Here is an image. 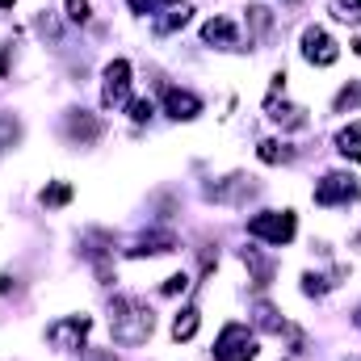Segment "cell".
Returning a JSON list of instances; mask_svg holds the SVG:
<instances>
[{
	"label": "cell",
	"mask_w": 361,
	"mask_h": 361,
	"mask_svg": "<svg viewBox=\"0 0 361 361\" xmlns=\"http://www.w3.org/2000/svg\"><path fill=\"white\" fill-rule=\"evenodd\" d=\"M164 114L169 118H177V122H193L197 114H202V97L189 89H177V85H169L164 89Z\"/></svg>",
	"instance_id": "8"
},
{
	"label": "cell",
	"mask_w": 361,
	"mask_h": 361,
	"mask_svg": "<svg viewBox=\"0 0 361 361\" xmlns=\"http://www.w3.org/2000/svg\"><path fill=\"white\" fill-rule=\"evenodd\" d=\"M353 319H357V328H361V307H357V315H353Z\"/></svg>",
	"instance_id": "31"
},
{
	"label": "cell",
	"mask_w": 361,
	"mask_h": 361,
	"mask_svg": "<svg viewBox=\"0 0 361 361\" xmlns=\"http://www.w3.org/2000/svg\"><path fill=\"white\" fill-rule=\"evenodd\" d=\"M126 4H130L135 13H156V8H160V4H169V0H126Z\"/></svg>",
	"instance_id": "27"
},
{
	"label": "cell",
	"mask_w": 361,
	"mask_h": 361,
	"mask_svg": "<svg viewBox=\"0 0 361 361\" xmlns=\"http://www.w3.org/2000/svg\"><path fill=\"white\" fill-rule=\"evenodd\" d=\"M257 357V332L248 324H223L214 341V361H252Z\"/></svg>",
	"instance_id": "3"
},
{
	"label": "cell",
	"mask_w": 361,
	"mask_h": 361,
	"mask_svg": "<svg viewBox=\"0 0 361 361\" xmlns=\"http://www.w3.org/2000/svg\"><path fill=\"white\" fill-rule=\"evenodd\" d=\"M173 248H177V235L173 231H152L135 248H126V257H160V252H173Z\"/></svg>",
	"instance_id": "10"
},
{
	"label": "cell",
	"mask_w": 361,
	"mask_h": 361,
	"mask_svg": "<svg viewBox=\"0 0 361 361\" xmlns=\"http://www.w3.org/2000/svg\"><path fill=\"white\" fill-rule=\"evenodd\" d=\"M353 244H357V248H361V231H357V240H353Z\"/></svg>",
	"instance_id": "32"
},
{
	"label": "cell",
	"mask_w": 361,
	"mask_h": 361,
	"mask_svg": "<svg viewBox=\"0 0 361 361\" xmlns=\"http://www.w3.org/2000/svg\"><path fill=\"white\" fill-rule=\"evenodd\" d=\"M294 231H298L294 210H265V214H252V219H248V235H257V240H265V244H277V248L290 244Z\"/></svg>",
	"instance_id": "2"
},
{
	"label": "cell",
	"mask_w": 361,
	"mask_h": 361,
	"mask_svg": "<svg viewBox=\"0 0 361 361\" xmlns=\"http://www.w3.org/2000/svg\"><path fill=\"white\" fill-rule=\"evenodd\" d=\"M189 17H193V8H189V4H173V8H169V17H160V21H156V34H173V30H180V25H189Z\"/></svg>",
	"instance_id": "16"
},
{
	"label": "cell",
	"mask_w": 361,
	"mask_h": 361,
	"mask_svg": "<svg viewBox=\"0 0 361 361\" xmlns=\"http://www.w3.org/2000/svg\"><path fill=\"white\" fill-rule=\"evenodd\" d=\"M257 156H261L265 164H290V160H294V152H290L286 143H277V139H265V143L257 147Z\"/></svg>",
	"instance_id": "17"
},
{
	"label": "cell",
	"mask_w": 361,
	"mask_h": 361,
	"mask_svg": "<svg viewBox=\"0 0 361 361\" xmlns=\"http://www.w3.org/2000/svg\"><path fill=\"white\" fill-rule=\"evenodd\" d=\"M332 17L345 21V25H357L361 21V0H332Z\"/></svg>",
	"instance_id": "19"
},
{
	"label": "cell",
	"mask_w": 361,
	"mask_h": 361,
	"mask_svg": "<svg viewBox=\"0 0 361 361\" xmlns=\"http://www.w3.org/2000/svg\"><path fill=\"white\" fill-rule=\"evenodd\" d=\"M68 135L80 139V143H92V139L101 135V122H97L92 114H85V109H76V114H68Z\"/></svg>",
	"instance_id": "11"
},
{
	"label": "cell",
	"mask_w": 361,
	"mask_h": 361,
	"mask_svg": "<svg viewBox=\"0 0 361 361\" xmlns=\"http://www.w3.org/2000/svg\"><path fill=\"white\" fill-rule=\"evenodd\" d=\"M302 59L315 63V68H332V63L341 59V47L328 38V30L307 25V30H302Z\"/></svg>",
	"instance_id": "6"
},
{
	"label": "cell",
	"mask_w": 361,
	"mask_h": 361,
	"mask_svg": "<svg viewBox=\"0 0 361 361\" xmlns=\"http://www.w3.org/2000/svg\"><path fill=\"white\" fill-rule=\"evenodd\" d=\"M361 185L353 173H328V177L315 185V202L319 206H345V202H357Z\"/></svg>",
	"instance_id": "5"
},
{
	"label": "cell",
	"mask_w": 361,
	"mask_h": 361,
	"mask_svg": "<svg viewBox=\"0 0 361 361\" xmlns=\"http://www.w3.org/2000/svg\"><path fill=\"white\" fill-rule=\"evenodd\" d=\"M197 324H202V311H197V307H185L177 319H173V341H177V345L180 341H193Z\"/></svg>",
	"instance_id": "15"
},
{
	"label": "cell",
	"mask_w": 361,
	"mask_h": 361,
	"mask_svg": "<svg viewBox=\"0 0 361 361\" xmlns=\"http://www.w3.org/2000/svg\"><path fill=\"white\" fill-rule=\"evenodd\" d=\"M248 25H252V42H261V38L269 34V25H273V13L261 8V4H252V8H248Z\"/></svg>",
	"instance_id": "18"
},
{
	"label": "cell",
	"mask_w": 361,
	"mask_h": 361,
	"mask_svg": "<svg viewBox=\"0 0 361 361\" xmlns=\"http://www.w3.org/2000/svg\"><path fill=\"white\" fill-rule=\"evenodd\" d=\"M160 290H164V294H185V290H189V277H185V273H173Z\"/></svg>",
	"instance_id": "26"
},
{
	"label": "cell",
	"mask_w": 361,
	"mask_h": 361,
	"mask_svg": "<svg viewBox=\"0 0 361 361\" xmlns=\"http://www.w3.org/2000/svg\"><path fill=\"white\" fill-rule=\"evenodd\" d=\"M353 105H361V80L345 85V89L336 92V101H332V109H336V114H345V109H353Z\"/></svg>",
	"instance_id": "20"
},
{
	"label": "cell",
	"mask_w": 361,
	"mask_h": 361,
	"mask_svg": "<svg viewBox=\"0 0 361 361\" xmlns=\"http://www.w3.org/2000/svg\"><path fill=\"white\" fill-rule=\"evenodd\" d=\"M89 328H92L89 315H68V319H59V324L47 328V341H51L55 349H85Z\"/></svg>",
	"instance_id": "7"
},
{
	"label": "cell",
	"mask_w": 361,
	"mask_h": 361,
	"mask_svg": "<svg viewBox=\"0 0 361 361\" xmlns=\"http://www.w3.org/2000/svg\"><path fill=\"white\" fill-rule=\"evenodd\" d=\"M353 51H357V55H361V38H357V42H353Z\"/></svg>",
	"instance_id": "30"
},
{
	"label": "cell",
	"mask_w": 361,
	"mask_h": 361,
	"mask_svg": "<svg viewBox=\"0 0 361 361\" xmlns=\"http://www.w3.org/2000/svg\"><path fill=\"white\" fill-rule=\"evenodd\" d=\"M130 105V63L114 59L105 63V80H101V109H122Z\"/></svg>",
	"instance_id": "4"
},
{
	"label": "cell",
	"mask_w": 361,
	"mask_h": 361,
	"mask_svg": "<svg viewBox=\"0 0 361 361\" xmlns=\"http://www.w3.org/2000/svg\"><path fill=\"white\" fill-rule=\"evenodd\" d=\"M244 265H252V273H257V286H269L273 265H269V261H261V257H257V248H244Z\"/></svg>",
	"instance_id": "22"
},
{
	"label": "cell",
	"mask_w": 361,
	"mask_h": 361,
	"mask_svg": "<svg viewBox=\"0 0 361 361\" xmlns=\"http://www.w3.org/2000/svg\"><path fill=\"white\" fill-rule=\"evenodd\" d=\"M336 152L345 160H361V122H349L341 135H336Z\"/></svg>",
	"instance_id": "13"
},
{
	"label": "cell",
	"mask_w": 361,
	"mask_h": 361,
	"mask_svg": "<svg viewBox=\"0 0 361 361\" xmlns=\"http://www.w3.org/2000/svg\"><path fill=\"white\" fill-rule=\"evenodd\" d=\"M72 202V185L68 180H55L51 189H42V206H68Z\"/></svg>",
	"instance_id": "21"
},
{
	"label": "cell",
	"mask_w": 361,
	"mask_h": 361,
	"mask_svg": "<svg viewBox=\"0 0 361 361\" xmlns=\"http://www.w3.org/2000/svg\"><path fill=\"white\" fill-rule=\"evenodd\" d=\"M152 114H156L152 101H130V118H135V122H152Z\"/></svg>",
	"instance_id": "25"
},
{
	"label": "cell",
	"mask_w": 361,
	"mask_h": 361,
	"mask_svg": "<svg viewBox=\"0 0 361 361\" xmlns=\"http://www.w3.org/2000/svg\"><path fill=\"white\" fill-rule=\"evenodd\" d=\"M252 324H257L261 332H273V336L286 332V319L277 315V307H269V302H257V307H252Z\"/></svg>",
	"instance_id": "12"
},
{
	"label": "cell",
	"mask_w": 361,
	"mask_h": 361,
	"mask_svg": "<svg viewBox=\"0 0 361 361\" xmlns=\"http://www.w3.org/2000/svg\"><path fill=\"white\" fill-rule=\"evenodd\" d=\"M0 8H13V0H0Z\"/></svg>",
	"instance_id": "29"
},
{
	"label": "cell",
	"mask_w": 361,
	"mask_h": 361,
	"mask_svg": "<svg viewBox=\"0 0 361 361\" xmlns=\"http://www.w3.org/2000/svg\"><path fill=\"white\" fill-rule=\"evenodd\" d=\"M202 42H210V47H235L240 42V34H235V21L231 17H210L206 25H202Z\"/></svg>",
	"instance_id": "9"
},
{
	"label": "cell",
	"mask_w": 361,
	"mask_h": 361,
	"mask_svg": "<svg viewBox=\"0 0 361 361\" xmlns=\"http://www.w3.org/2000/svg\"><path fill=\"white\" fill-rule=\"evenodd\" d=\"M265 109H269L273 122H281V126H307V109H298V105H277V101H265Z\"/></svg>",
	"instance_id": "14"
},
{
	"label": "cell",
	"mask_w": 361,
	"mask_h": 361,
	"mask_svg": "<svg viewBox=\"0 0 361 361\" xmlns=\"http://www.w3.org/2000/svg\"><path fill=\"white\" fill-rule=\"evenodd\" d=\"M152 332H156V315H152V307L143 298L118 294L109 302V336L118 345H143Z\"/></svg>",
	"instance_id": "1"
},
{
	"label": "cell",
	"mask_w": 361,
	"mask_h": 361,
	"mask_svg": "<svg viewBox=\"0 0 361 361\" xmlns=\"http://www.w3.org/2000/svg\"><path fill=\"white\" fill-rule=\"evenodd\" d=\"M332 286H336V281H328V277H315V273H307V277H302V294H311V298H315V294H328Z\"/></svg>",
	"instance_id": "23"
},
{
	"label": "cell",
	"mask_w": 361,
	"mask_h": 361,
	"mask_svg": "<svg viewBox=\"0 0 361 361\" xmlns=\"http://www.w3.org/2000/svg\"><path fill=\"white\" fill-rule=\"evenodd\" d=\"M4 55H8V47H0V72H4Z\"/></svg>",
	"instance_id": "28"
},
{
	"label": "cell",
	"mask_w": 361,
	"mask_h": 361,
	"mask_svg": "<svg viewBox=\"0 0 361 361\" xmlns=\"http://www.w3.org/2000/svg\"><path fill=\"white\" fill-rule=\"evenodd\" d=\"M92 13H89V0H68V21H76V25H85Z\"/></svg>",
	"instance_id": "24"
}]
</instances>
